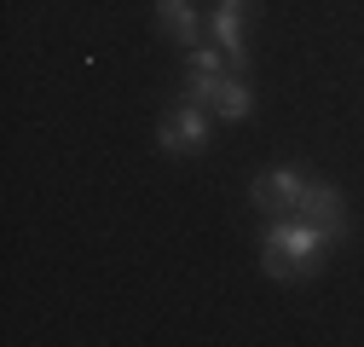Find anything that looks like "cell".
Returning <instances> with one entry per match:
<instances>
[{
  "label": "cell",
  "mask_w": 364,
  "mask_h": 347,
  "mask_svg": "<svg viewBox=\"0 0 364 347\" xmlns=\"http://www.w3.org/2000/svg\"><path fill=\"white\" fill-rule=\"evenodd\" d=\"M156 23H162V35L186 41V47H197L203 18H197V6H191V0H156Z\"/></svg>",
  "instance_id": "8992f818"
},
{
  "label": "cell",
  "mask_w": 364,
  "mask_h": 347,
  "mask_svg": "<svg viewBox=\"0 0 364 347\" xmlns=\"http://www.w3.org/2000/svg\"><path fill=\"white\" fill-rule=\"evenodd\" d=\"M301 220L324 226V232H330V243H341V237H347V197H341L330 180H312V186H306V197H301Z\"/></svg>",
  "instance_id": "277c9868"
},
{
  "label": "cell",
  "mask_w": 364,
  "mask_h": 347,
  "mask_svg": "<svg viewBox=\"0 0 364 347\" xmlns=\"http://www.w3.org/2000/svg\"><path fill=\"white\" fill-rule=\"evenodd\" d=\"M306 174L301 168H272V174H255V186H249V197H255V208L260 214H272V220H284V214H301V197H306Z\"/></svg>",
  "instance_id": "3957f363"
},
{
  "label": "cell",
  "mask_w": 364,
  "mask_h": 347,
  "mask_svg": "<svg viewBox=\"0 0 364 347\" xmlns=\"http://www.w3.org/2000/svg\"><path fill=\"white\" fill-rule=\"evenodd\" d=\"M214 6H225V12H249V0H214Z\"/></svg>",
  "instance_id": "30bf717a"
},
{
  "label": "cell",
  "mask_w": 364,
  "mask_h": 347,
  "mask_svg": "<svg viewBox=\"0 0 364 347\" xmlns=\"http://www.w3.org/2000/svg\"><path fill=\"white\" fill-rule=\"evenodd\" d=\"M208 122H214V110H208V105L173 99V110L156 122V145H162L168 156H197V151L208 145Z\"/></svg>",
  "instance_id": "7a4b0ae2"
},
{
  "label": "cell",
  "mask_w": 364,
  "mask_h": 347,
  "mask_svg": "<svg viewBox=\"0 0 364 347\" xmlns=\"http://www.w3.org/2000/svg\"><path fill=\"white\" fill-rule=\"evenodd\" d=\"M220 81H225V75H203V70H191V75H186V87H179V99H191V105H208V110H214Z\"/></svg>",
  "instance_id": "ba28073f"
},
{
  "label": "cell",
  "mask_w": 364,
  "mask_h": 347,
  "mask_svg": "<svg viewBox=\"0 0 364 347\" xmlns=\"http://www.w3.org/2000/svg\"><path fill=\"white\" fill-rule=\"evenodd\" d=\"M191 70H203V75H225V64L232 58H220V47H191V58H186Z\"/></svg>",
  "instance_id": "9c48e42d"
},
{
  "label": "cell",
  "mask_w": 364,
  "mask_h": 347,
  "mask_svg": "<svg viewBox=\"0 0 364 347\" xmlns=\"http://www.w3.org/2000/svg\"><path fill=\"white\" fill-rule=\"evenodd\" d=\"M330 232L324 226H312L301 220V214H284V220H272L260 232V267L266 278H278V284H295V278H312L318 267L330 260Z\"/></svg>",
  "instance_id": "6da1fadb"
},
{
  "label": "cell",
  "mask_w": 364,
  "mask_h": 347,
  "mask_svg": "<svg viewBox=\"0 0 364 347\" xmlns=\"http://www.w3.org/2000/svg\"><path fill=\"white\" fill-rule=\"evenodd\" d=\"M208 29H214V47H220L225 58H232V70H243V64H249V47H243V12H225V6H214Z\"/></svg>",
  "instance_id": "5b68a950"
},
{
  "label": "cell",
  "mask_w": 364,
  "mask_h": 347,
  "mask_svg": "<svg viewBox=\"0 0 364 347\" xmlns=\"http://www.w3.org/2000/svg\"><path fill=\"white\" fill-rule=\"evenodd\" d=\"M214 116H220V122H249V116H255V93H249V81H243V70L220 81V99H214Z\"/></svg>",
  "instance_id": "52a82bcc"
}]
</instances>
